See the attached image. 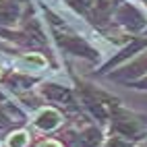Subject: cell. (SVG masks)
I'll use <instances>...</instances> for the list:
<instances>
[{
    "label": "cell",
    "instance_id": "6da1fadb",
    "mask_svg": "<svg viewBox=\"0 0 147 147\" xmlns=\"http://www.w3.org/2000/svg\"><path fill=\"white\" fill-rule=\"evenodd\" d=\"M60 122V118H58V112H54V110H42L40 112V116L35 118V124L40 126V129H54V126Z\"/></svg>",
    "mask_w": 147,
    "mask_h": 147
},
{
    "label": "cell",
    "instance_id": "7a4b0ae2",
    "mask_svg": "<svg viewBox=\"0 0 147 147\" xmlns=\"http://www.w3.org/2000/svg\"><path fill=\"white\" fill-rule=\"evenodd\" d=\"M25 145H27V133H23V131L8 137V147H25Z\"/></svg>",
    "mask_w": 147,
    "mask_h": 147
},
{
    "label": "cell",
    "instance_id": "3957f363",
    "mask_svg": "<svg viewBox=\"0 0 147 147\" xmlns=\"http://www.w3.org/2000/svg\"><path fill=\"white\" fill-rule=\"evenodd\" d=\"M25 60H27V62H35V64H40V66L46 64V60H44L42 56H37V54H27V56H25Z\"/></svg>",
    "mask_w": 147,
    "mask_h": 147
},
{
    "label": "cell",
    "instance_id": "277c9868",
    "mask_svg": "<svg viewBox=\"0 0 147 147\" xmlns=\"http://www.w3.org/2000/svg\"><path fill=\"white\" fill-rule=\"evenodd\" d=\"M40 147H62L60 143H56V141H46V143H42Z\"/></svg>",
    "mask_w": 147,
    "mask_h": 147
}]
</instances>
